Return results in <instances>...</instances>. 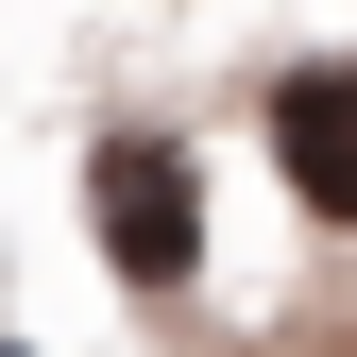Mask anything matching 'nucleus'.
<instances>
[{
    "instance_id": "1",
    "label": "nucleus",
    "mask_w": 357,
    "mask_h": 357,
    "mask_svg": "<svg viewBox=\"0 0 357 357\" xmlns=\"http://www.w3.org/2000/svg\"><path fill=\"white\" fill-rule=\"evenodd\" d=\"M85 221H102V273L137 306H170L204 273V170H188V137H102L85 153Z\"/></svg>"
},
{
    "instance_id": "2",
    "label": "nucleus",
    "mask_w": 357,
    "mask_h": 357,
    "mask_svg": "<svg viewBox=\"0 0 357 357\" xmlns=\"http://www.w3.org/2000/svg\"><path fill=\"white\" fill-rule=\"evenodd\" d=\"M273 170H289L306 221H340V238H357V52H324V68L273 85Z\"/></svg>"
}]
</instances>
